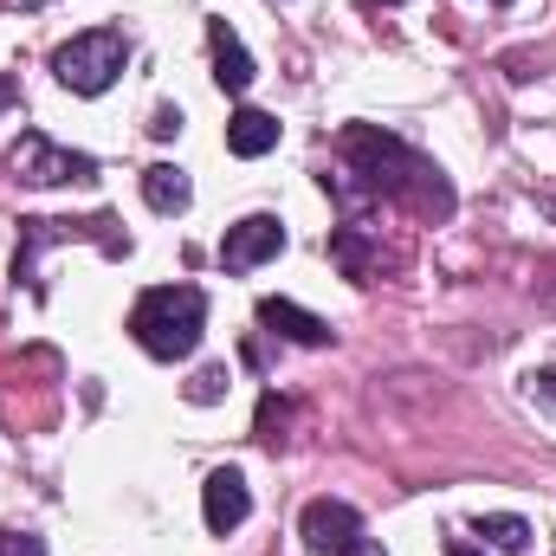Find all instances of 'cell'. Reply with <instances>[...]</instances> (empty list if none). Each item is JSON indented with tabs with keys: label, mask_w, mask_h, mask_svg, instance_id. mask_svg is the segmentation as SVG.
I'll use <instances>...</instances> for the list:
<instances>
[{
	"label": "cell",
	"mask_w": 556,
	"mask_h": 556,
	"mask_svg": "<svg viewBox=\"0 0 556 556\" xmlns=\"http://www.w3.org/2000/svg\"><path fill=\"white\" fill-rule=\"evenodd\" d=\"M201 518H207L214 538H227V531H240V525L253 518V492H247V479H240L233 466L207 472V485H201Z\"/></svg>",
	"instance_id": "cell-7"
},
{
	"label": "cell",
	"mask_w": 556,
	"mask_h": 556,
	"mask_svg": "<svg viewBox=\"0 0 556 556\" xmlns=\"http://www.w3.org/2000/svg\"><path fill=\"white\" fill-rule=\"evenodd\" d=\"M531 402L556 415V369H538V376H531Z\"/></svg>",
	"instance_id": "cell-16"
},
{
	"label": "cell",
	"mask_w": 556,
	"mask_h": 556,
	"mask_svg": "<svg viewBox=\"0 0 556 556\" xmlns=\"http://www.w3.org/2000/svg\"><path fill=\"white\" fill-rule=\"evenodd\" d=\"M260 324L273 337H285V343H304V350H324L330 343V324L311 317V311H298V304H285V298H260Z\"/></svg>",
	"instance_id": "cell-9"
},
{
	"label": "cell",
	"mask_w": 556,
	"mask_h": 556,
	"mask_svg": "<svg viewBox=\"0 0 556 556\" xmlns=\"http://www.w3.org/2000/svg\"><path fill=\"white\" fill-rule=\"evenodd\" d=\"M446 556H485V551H466V544H453V551H446Z\"/></svg>",
	"instance_id": "cell-20"
},
{
	"label": "cell",
	"mask_w": 556,
	"mask_h": 556,
	"mask_svg": "<svg viewBox=\"0 0 556 556\" xmlns=\"http://www.w3.org/2000/svg\"><path fill=\"white\" fill-rule=\"evenodd\" d=\"M492 7H505V0H492Z\"/></svg>",
	"instance_id": "cell-22"
},
{
	"label": "cell",
	"mask_w": 556,
	"mask_h": 556,
	"mask_svg": "<svg viewBox=\"0 0 556 556\" xmlns=\"http://www.w3.org/2000/svg\"><path fill=\"white\" fill-rule=\"evenodd\" d=\"M343 155H350V175H363L369 194L402 201V207H415L427 220L453 214V188L440 181L433 162H420L408 142L382 137V130H369V124H350V130H343Z\"/></svg>",
	"instance_id": "cell-1"
},
{
	"label": "cell",
	"mask_w": 556,
	"mask_h": 556,
	"mask_svg": "<svg viewBox=\"0 0 556 556\" xmlns=\"http://www.w3.org/2000/svg\"><path fill=\"white\" fill-rule=\"evenodd\" d=\"M472 531H479V538H492L498 551H525V544H531V525H525V518H511V511H492V518H479Z\"/></svg>",
	"instance_id": "cell-12"
},
{
	"label": "cell",
	"mask_w": 556,
	"mask_h": 556,
	"mask_svg": "<svg viewBox=\"0 0 556 556\" xmlns=\"http://www.w3.org/2000/svg\"><path fill=\"white\" fill-rule=\"evenodd\" d=\"M220 395H227V363H207V369L188 382V402H201V408H207V402H220Z\"/></svg>",
	"instance_id": "cell-14"
},
{
	"label": "cell",
	"mask_w": 556,
	"mask_h": 556,
	"mask_svg": "<svg viewBox=\"0 0 556 556\" xmlns=\"http://www.w3.org/2000/svg\"><path fill=\"white\" fill-rule=\"evenodd\" d=\"M337 556H389V551H382V544H369V538H356L350 551H337Z\"/></svg>",
	"instance_id": "cell-18"
},
{
	"label": "cell",
	"mask_w": 556,
	"mask_h": 556,
	"mask_svg": "<svg viewBox=\"0 0 556 556\" xmlns=\"http://www.w3.org/2000/svg\"><path fill=\"white\" fill-rule=\"evenodd\" d=\"M207 46H214V85H220L227 98H240V91L253 85V59H247L240 33H233L227 20H207Z\"/></svg>",
	"instance_id": "cell-8"
},
{
	"label": "cell",
	"mask_w": 556,
	"mask_h": 556,
	"mask_svg": "<svg viewBox=\"0 0 556 556\" xmlns=\"http://www.w3.org/2000/svg\"><path fill=\"white\" fill-rule=\"evenodd\" d=\"M149 130H155V137H175V130H181V111H155V124H149Z\"/></svg>",
	"instance_id": "cell-17"
},
{
	"label": "cell",
	"mask_w": 556,
	"mask_h": 556,
	"mask_svg": "<svg viewBox=\"0 0 556 556\" xmlns=\"http://www.w3.org/2000/svg\"><path fill=\"white\" fill-rule=\"evenodd\" d=\"M13 175L26 181V188H59V181H91L98 175V162L91 155H78V149H59L52 137H39V130H26V137L13 142Z\"/></svg>",
	"instance_id": "cell-4"
},
{
	"label": "cell",
	"mask_w": 556,
	"mask_h": 556,
	"mask_svg": "<svg viewBox=\"0 0 556 556\" xmlns=\"http://www.w3.org/2000/svg\"><path fill=\"white\" fill-rule=\"evenodd\" d=\"M124 59H130V39H124L117 26H98V33L65 39V46L52 52V72H59V85H65V91L98 98V91H111V85H117Z\"/></svg>",
	"instance_id": "cell-3"
},
{
	"label": "cell",
	"mask_w": 556,
	"mask_h": 556,
	"mask_svg": "<svg viewBox=\"0 0 556 556\" xmlns=\"http://www.w3.org/2000/svg\"><path fill=\"white\" fill-rule=\"evenodd\" d=\"M227 149H233V155H247V162H253V155H266V149H278V117H273V111H253V104H247V111H233V117H227Z\"/></svg>",
	"instance_id": "cell-10"
},
{
	"label": "cell",
	"mask_w": 556,
	"mask_h": 556,
	"mask_svg": "<svg viewBox=\"0 0 556 556\" xmlns=\"http://www.w3.org/2000/svg\"><path fill=\"white\" fill-rule=\"evenodd\" d=\"M278 247H285V227H278L273 214H247L240 227H227V240H220V266H227V273H253V266L278 260Z\"/></svg>",
	"instance_id": "cell-6"
},
{
	"label": "cell",
	"mask_w": 556,
	"mask_h": 556,
	"mask_svg": "<svg viewBox=\"0 0 556 556\" xmlns=\"http://www.w3.org/2000/svg\"><path fill=\"white\" fill-rule=\"evenodd\" d=\"M0 556H46V544L33 531H0Z\"/></svg>",
	"instance_id": "cell-15"
},
{
	"label": "cell",
	"mask_w": 556,
	"mask_h": 556,
	"mask_svg": "<svg viewBox=\"0 0 556 556\" xmlns=\"http://www.w3.org/2000/svg\"><path fill=\"white\" fill-rule=\"evenodd\" d=\"M330 253H337V266H343L350 278H363V273H369V253H363V240H356V227H343V233L330 240Z\"/></svg>",
	"instance_id": "cell-13"
},
{
	"label": "cell",
	"mask_w": 556,
	"mask_h": 556,
	"mask_svg": "<svg viewBox=\"0 0 556 556\" xmlns=\"http://www.w3.org/2000/svg\"><path fill=\"white\" fill-rule=\"evenodd\" d=\"M201 330H207V298L194 285H155V291H142L137 311H130V337H137L155 363L194 356Z\"/></svg>",
	"instance_id": "cell-2"
},
{
	"label": "cell",
	"mask_w": 556,
	"mask_h": 556,
	"mask_svg": "<svg viewBox=\"0 0 556 556\" xmlns=\"http://www.w3.org/2000/svg\"><path fill=\"white\" fill-rule=\"evenodd\" d=\"M363 7H402V0H363Z\"/></svg>",
	"instance_id": "cell-21"
},
{
	"label": "cell",
	"mask_w": 556,
	"mask_h": 556,
	"mask_svg": "<svg viewBox=\"0 0 556 556\" xmlns=\"http://www.w3.org/2000/svg\"><path fill=\"white\" fill-rule=\"evenodd\" d=\"M142 201H149L155 214H181V207L194 201V188H188V175H181L175 162H155V168H142Z\"/></svg>",
	"instance_id": "cell-11"
},
{
	"label": "cell",
	"mask_w": 556,
	"mask_h": 556,
	"mask_svg": "<svg viewBox=\"0 0 556 556\" xmlns=\"http://www.w3.org/2000/svg\"><path fill=\"white\" fill-rule=\"evenodd\" d=\"M13 98H20V85H13V78H7V72H0V111H7V104H13Z\"/></svg>",
	"instance_id": "cell-19"
},
{
	"label": "cell",
	"mask_w": 556,
	"mask_h": 556,
	"mask_svg": "<svg viewBox=\"0 0 556 556\" xmlns=\"http://www.w3.org/2000/svg\"><path fill=\"white\" fill-rule=\"evenodd\" d=\"M298 538H304V551L337 556L363 538V518H356V505H343V498H311L304 518H298Z\"/></svg>",
	"instance_id": "cell-5"
}]
</instances>
